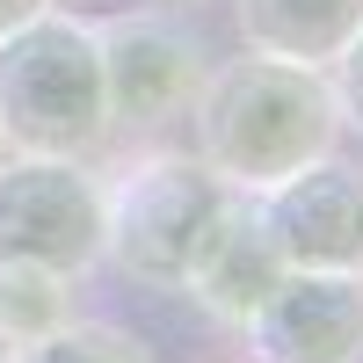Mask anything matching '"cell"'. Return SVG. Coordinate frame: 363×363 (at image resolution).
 <instances>
[{
	"label": "cell",
	"instance_id": "cell-1",
	"mask_svg": "<svg viewBox=\"0 0 363 363\" xmlns=\"http://www.w3.org/2000/svg\"><path fill=\"white\" fill-rule=\"evenodd\" d=\"M189 153L240 196L277 189L284 174L327 160L342 145V109L335 87L313 66H284V58L240 51L211 58V73L189 102Z\"/></svg>",
	"mask_w": 363,
	"mask_h": 363
},
{
	"label": "cell",
	"instance_id": "cell-2",
	"mask_svg": "<svg viewBox=\"0 0 363 363\" xmlns=\"http://www.w3.org/2000/svg\"><path fill=\"white\" fill-rule=\"evenodd\" d=\"M0 138L8 153L95 160L109 131V87L95 22L66 8H37L0 37Z\"/></svg>",
	"mask_w": 363,
	"mask_h": 363
},
{
	"label": "cell",
	"instance_id": "cell-3",
	"mask_svg": "<svg viewBox=\"0 0 363 363\" xmlns=\"http://www.w3.org/2000/svg\"><path fill=\"white\" fill-rule=\"evenodd\" d=\"M233 196L240 189H225L196 153L153 145L116 182H102V262L138 291H182Z\"/></svg>",
	"mask_w": 363,
	"mask_h": 363
},
{
	"label": "cell",
	"instance_id": "cell-4",
	"mask_svg": "<svg viewBox=\"0 0 363 363\" xmlns=\"http://www.w3.org/2000/svg\"><path fill=\"white\" fill-rule=\"evenodd\" d=\"M95 44H102V87H109V131L160 138L167 124H189V102L211 73V44L189 22L138 0V8L95 15Z\"/></svg>",
	"mask_w": 363,
	"mask_h": 363
},
{
	"label": "cell",
	"instance_id": "cell-5",
	"mask_svg": "<svg viewBox=\"0 0 363 363\" xmlns=\"http://www.w3.org/2000/svg\"><path fill=\"white\" fill-rule=\"evenodd\" d=\"M0 262H44L73 284L102 269V174L58 153H0Z\"/></svg>",
	"mask_w": 363,
	"mask_h": 363
},
{
	"label": "cell",
	"instance_id": "cell-6",
	"mask_svg": "<svg viewBox=\"0 0 363 363\" xmlns=\"http://www.w3.org/2000/svg\"><path fill=\"white\" fill-rule=\"evenodd\" d=\"M269 240H277L284 269H335V277H363V167L349 160H313L284 174L277 189L255 196Z\"/></svg>",
	"mask_w": 363,
	"mask_h": 363
},
{
	"label": "cell",
	"instance_id": "cell-7",
	"mask_svg": "<svg viewBox=\"0 0 363 363\" xmlns=\"http://www.w3.org/2000/svg\"><path fill=\"white\" fill-rule=\"evenodd\" d=\"M240 335L255 363H363V277L284 269Z\"/></svg>",
	"mask_w": 363,
	"mask_h": 363
},
{
	"label": "cell",
	"instance_id": "cell-8",
	"mask_svg": "<svg viewBox=\"0 0 363 363\" xmlns=\"http://www.w3.org/2000/svg\"><path fill=\"white\" fill-rule=\"evenodd\" d=\"M277 277H284V255H277V240H269L255 196H233V203H225V218L211 225L203 255L189 262L182 291H189L218 327H240L269 291H277Z\"/></svg>",
	"mask_w": 363,
	"mask_h": 363
},
{
	"label": "cell",
	"instance_id": "cell-9",
	"mask_svg": "<svg viewBox=\"0 0 363 363\" xmlns=\"http://www.w3.org/2000/svg\"><path fill=\"white\" fill-rule=\"evenodd\" d=\"M233 29L240 51L327 73L363 29V0H233Z\"/></svg>",
	"mask_w": 363,
	"mask_h": 363
},
{
	"label": "cell",
	"instance_id": "cell-10",
	"mask_svg": "<svg viewBox=\"0 0 363 363\" xmlns=\"http://www.w3.org/2000/svg\"><path fill=\"white\" fill-rule=\"evenodd\" d=\"M66 320H73V277H58L44 262H0V335H8V349L44 342Z\"/></svg>",
	"mask_w": 363,
	"mask_h": 363
},
{
	"label": "cell",
	"instance_id": "cell-11",
	"mask_svg": "<svg viewBox=\"0 0 363 363\" xmlns=\"http://www.w3.org/2000/svg\"><path fill=\"white\" fill-rule=\"evenodd\" d=\"M8 363H153V349H145L131 327H116V320H66V327H51L44 342L15 349Z\"/></svg>",
	"mask_w": 363,
	"mask_h": 363
},
{
	"label": "cell",
	"instance_id": "cell-12",
	"mask_svg": "<svg viewBox=\"0 0 363 363\" xmlns=\"http://www.w3.org/2000/svg\"><path fill=\"white\" fill-rule=\"evenodd\" d=\"M327 87H335V109H342V131L363 138V29L349 37V51L327 66Z\"/></svg>",
	"mask_w": 363,
	"mask_h": 363
},
{
	"label": "cell",
	"instance_id": "cell-13",
	"mask_svg": "<svg viewBox=\"0 0 363 363\" xmlns=\"http://www.w3.org/2000/svg\"><path fill=\"white\" fill-rule=\"evenodd\" d=\"M51 8H66V15H87V22H95V15H116V8H138V0H51Z\"/></svg>",
	"mask_w": 363,
	"mask_h": 363
},
{
	"label": "cell",
	"instance_id": "cell-14",
	"mask_svg": "<svg viewBox=\"0 0 363 363\" xmlns=\"http://www.w3.org/2000/svg\"><path fill=\"white\" fill-rule=\"evenodd\" d=\"M37 8H51V0H0V37H8L15 22H29V15H37Z\"/></svg>",
	"mask_w": 363,
	"mask_h": 363
},
{
	"label": "cell",
	"instance_id": "cell-15",
	"mask_svg": "<svg viewBox=\"0 0 363 363\" xmlns=\"http://www.w3.org/2000/svg\"><path fill=\"white\" fill-rule=\"evenodd\" d=\"M8 356H15V349H8V335H0V363H8Z\"/></svg>",
	"mask_w": 363,
	"mask_h": 363
},
{
	"label": "cell",
	"instance_id": "cell-16",
	"mask_svg": "<svg viewBox=\"0 0 363 363\" xmlns=\"http://www.w3.org/2000/svg\"><path fill=\"white\" fill-rule=\"evenodd\" d=\"M0 153H8V138H0Z\"/></svg>",
	"mask_w": 363,
	"mask_h": 363
},
{
	"label": "cell",
	"instance_id": "cell-17",
	"mask_svg": "<svg viewBox=\"0 0 363 363\" xmlns=\"http://www.w3.org/2000/svg\"><path fill=\"white\" fill-rule=\"evenodd\" d=\"M247 363H255V356H247Z\"/></svg>",
	"mask_w": 363,
	"mask_h": 363
}]
</instances>
